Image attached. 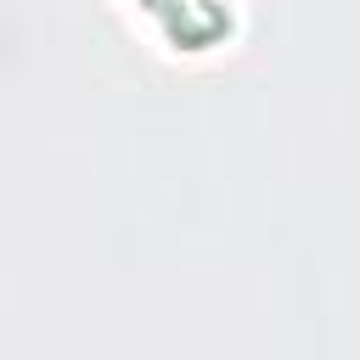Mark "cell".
<instances>
[{
    "label": "cell",
    "mask_w": 360,
    "mask_h": 360,
    "mask_svg": "<svg viewBox=\"0 0 360 360\" xmlns=\"http://www.w3.org/2000/svg\"><path fill=\"white\" fill-rule=\"evenodd\" d=\"M163 28H169V39L174 45H186V51H202V45H214L219 34H231V6L225 0H141Z\"/></svg>",
    "instance_id": "obj_1"
}]
</instances>
